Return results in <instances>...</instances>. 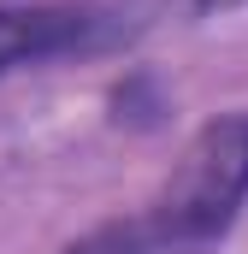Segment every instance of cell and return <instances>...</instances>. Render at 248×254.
Masks as SVG:
<instances>
[{"label": "cell", "instance_id": "6da1fadb", "mask_svg": "<svg viewBox=\"0 0 248 254\" xmlns=\"http://www.w3.org/2000/svg\"><path fill=\"white\" fill-rule=\"evenodd\" d=\"M248 201V107L219 113L195 130L166 184L136 213L107 219L60 254H213Z\"/></svg>", "mask_w": 248, "mask_h": 254}, {"label": "cell", "instance_id": "3957f363", "mask_svg": "<svg viewBox=\"0 0 248 254\" xmlns=\"http://www.w3.org/2000/svg\"><path fill=\"white\" fill-rule=\"evenodd\" d=\"M248 0H160V12H189V18H207V12H237Z\"/></svg>", "mask_w": 248, "mask_h": 254}, {"label": "cell", "instance_id": "7a4b0ae2", "mask_svg": "<svg viewBox=\"0 0 248 254\" xmlns=\"http://www.w3.org/2000/svg\"><path fill=\"white\" fill-rule=\"evenodd\" d=\"M154 18V0H0V77L113 54Z\"/></svg>", "mask_w": 248, "mask_h": 254}]
</instances>
